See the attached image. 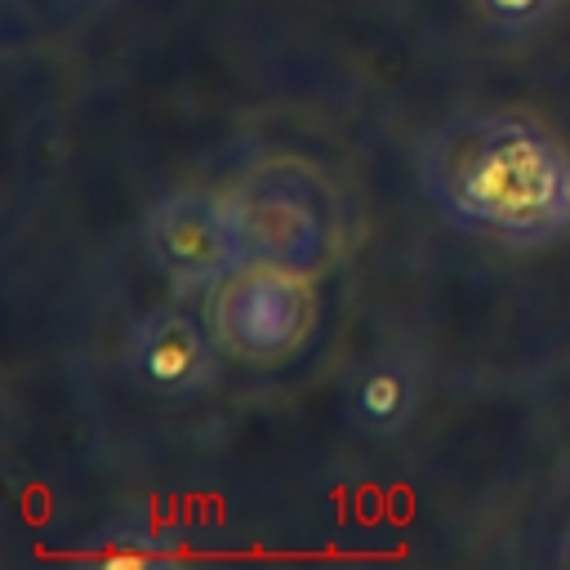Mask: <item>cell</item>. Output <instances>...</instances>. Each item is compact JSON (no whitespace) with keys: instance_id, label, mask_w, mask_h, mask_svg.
I'll return each mask as SVG.
<instances>
[{"instance_id":"6da1fadb","label":"cell","mask_w":570,"mask_h":570,"mask_svg":"<svg viewBox=\"0 0 570 570\" xmlns=\"http://www.w3.org/2000/svg\"><path fill=\"white\" fill-rule=\"evenodd\" d=\"M428 200L463 232L499 240H543L570 223V160L521 116L468 111L423 142Z\"/></svg>"},{"instance_id":"7a4b0ae2","label":"cell","mask_w":570,"mask_h":570,"mask_svg":"<svg viewBox=\"0 0 570 570\" xmlns=\"http://www.w3.org/2000/svg\"><path fill=\"white\" fill-rule=\"evenodd\" d=\"M240 263L312 276L334 249V205L325 183L298 165H263L227 196Z\"/></svg>"},{"instance_id":"3957f363","label":"cell","mask_w":570,"mask_h":570,"mask_svg":"<svg viewBox=\"0 0 570 570\" xmlns=\"http://www.w3.org/2000/svg\"><path fill=\"white\" fill-rule=\"evenodd\" d=\"M316 316V298L303 272L240 263L209 294V330L223 352L272 361L294 352Z\"/></svg>"},{"instance_id":"277c9868","label":"cell","mask_w":570,"mask_h":570,"mask_svg":"<svg viewBox=\"0 0 570 570\" xmlns=\"http://www.w3.org/2000/svg\"><path fill=\"white\" fill-rule=\"evenodd\" d=\"M147 258L178 285L205 289L240 267V240L232 205L209 191H174L151 205L142 223Z\"/></svg>"},{"instance_id":"5b68a950","label":"cell","mask_w":570,"mask_h":570,"mask_svg":"<svg viewBox=\"0 0 570 570\" xmlns=\"http://www.w3.org/2000/svg\"><path fill=\"white\" fill-rule=\"evenodd\" d=\"M134 370L160 392H196L214 379V343L187 312L160 307L134 321L129 330Z\"/></svg>"},{"instance_id":"8992f818","label":"cell","mask_w":570,"mask_h":570,"mask_svg":"<svg viewBox=\"0 0 570 570\" xmlns=\"http://www.w3.org/2000/svg\"><path fill=\"white\" fill-rule=\"evenodd\" d=\"M410 401H414V392H410V383H405L401 370H370V374L361 379V387H356V410H361V419H365V423H379V428L401 423L405 410H410Z\"/></svg>"},{"instance_id":"52a82bcc","label":"cell","mask_w":570,"mask_h":570,"mask_svg":"<svg viewBox=\"0 0 570 570\" xmlns=\"http://www.w3.org/2000/svg\"><path fill=\"white\" fill-rule=\"evenodd\" d=\"M165 548H169L165 534L147 530V521H134V525H125V530L111 525V530L98 539L94 561H98V566H151Z\"/></svg>"},{"instance_id":"ba28073f","label":"cell","mask_w":570,"mask_h":570,"mask_svg":"<svg viewBox=\"0 0 570 570\" xmlns=\"http://www.w3.org/2000/svg\"><path fill=\"white\" fill-rule=\"evenodd\" d=\"M557 4H561V0H481V9H485L499 27H508V31L539 27Z\"/></svg>"},{"instance_id":"9c48e42d","label":"cell","mask_w":570,"mask_h":570,"mask_svg":"<svg viewBox=\"0 0 570 570\" xmlns=\"http://www.w3.org/2000/svg\"><path fill=\"white\" fill-rule=\"evenodd\" d=\"M561 561L570 566V530H566V539H561Z\"/></svg>"}]
</instances>
